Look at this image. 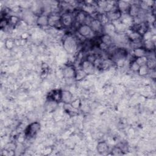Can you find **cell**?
<instances>
[{"mask_svg": "<svg viewBox=\"0 0 156 156\" xmlns=\"http://www.w3.org/2000/svg\"><path fill=\"white\" fill-rule=\"evenodd\" d=\"M63 46L68 53H73L76 48V43L73 37H68L64 40Z\"/></svg>", "mask_w": 156, "mask_h": 156, "instance_id": "1", "label": "cell"}, {"mask_svg": "<svg viewBox=\"0 0 156 156\" xmlns=\"http://www.w3.org/2000/svg\"><path fill=\"white\" fill-rule=\"evenodd\" d=\"M78 32L79 34L84 37H88L91 36L92 34L93 33L92 28L87 24H83L80 25L78 28Z\"/></svg>", "mask_w": 156, "mask_h": 156, "instance_id": "2", "label": "cell"}, {"mask_svg": "<svg viewBox=\"0 0 156 156\" xmlns=\"http://www.w3.org/2000/svg\"><path fill=\"white\" fill-rule=\"evenodd\" d=\"M40 128V125L37 122L31 123L26 130V134L28 137H33L37 134Z\"/></svg>", "mask_w": 156, "mask_h": 156, "instance_id": "3", "label": "cell"}, {"mask_svg": "<svg viewBox=\"0 0 156 156\" xmlns=\"http://www.w3.org/2000/svg\"><path fill=\"white\" fill-rule=\"evenodd\" d=\"M61 19V17H59L58 15H50L48 16V25L53 27H56L59 23L62 24Z\"/></svg>", "mask_w": 156, "mask_h": 156, "instance_id": "4", "label": "cell"}, {"mask_svg": "<svg viewBox=\"0 0 156 156\" xmlns=\"http://www.w3.org/2000/svg\"><path fill=\"white\" fill-rule=\"evenodd\" d=\"M62 91H61V90H55L50 93L49 97H50V101L56 103H59L60 101H62Z\"/></svg>", "mask_w": 156, "mask_h": 156, "instance_id": "5", "label": "cell"}, {"mask_svg": "<svg viewBox=\"0 0 156 156\" xmlns=\"http://www.w3.org/2000/svg\"><path fill=\"white\" fill-rule=\"evenodd\" d=\"M61 20L62 25L66 27H69L71 26V24L73 23L72 16L68 14H64L62 16H61Z\"/></svg>", "mask_w": 156, "mask_h": 156, "instance_id": "6", "label": "cell"}, {"mask_svg": "<svg viewBox=\"0 0 156 156\" xmlns=\"http://www.w3.org/2000/svg\"><path fill=\"white\" fill-rule=\"evenodd\" d=\"M76 73V70L71 67H68L65 68L63 70V76L68 79L75 78Z\"/></svg>", "mask_w": 156, "mask_h": 156, "instance_id": "7", "label": "cell"}, {"mask_svg": "<svg viewBox=\"0 0 156 156\" xmlns=\"http://www.w3.org/2000/svg\"><path fill=\"white\" fill-rule=\"evenodd\" d=\"M94 70V65L92 62L85 61L83 63V70L87 74L92 73Z\"/></svg>", "mask_w": 156, "mask_h": 156, "instance_id": "8", "label": "cell"}, {"mask_svg": "<svg viewBox=\"0 0 156 156\" xmlns=\"http://www.w3.org/2000/svg\"><path fill=\"white\" fill-rule=\"evenodd\" d=\"M73 95L72 93L68 90L62 91V101L65 104H70L72 101Z\"/></svg>", "mask_w": 156, "mask_h": 156, "instance_id": "9", "label": "cell"}, {"mask_svg": "<svg viewBox=\"0 0 156 156\" xmlns=\"http://www.w3.org/2000/svg\"><path fill=\"white\" fill-rule=\"evenodd\" d=\"M90 26L93 32H98L101 30L103 24L99 20H92L90 23Z\"/></svg>", "mask_w": 156, "mask_h": 156, "instance_id": "10", "label": "cell"}, {"mask_svg": "<svg viewBox=\"0 0 156 156\" xmlns=\"http://www.w3.org/2000/svg\"><path fill=\"white\" fill-rule=\"evenodd\" d=\"M97 151L100 154H105L109 151V147L108 144L105 142H100L97 145Z\"/></svg>", "mask_w": 156, "mask_h": 156, "instance_id": "11", "label": "cell"}, {"mask_svg": "<svg viewBox=\"0 0 156 156\" xmlns=\"http://www.w3.org/2000/svg\"><path fill=\"white\" fill-rule=\"evenodd\" d=\"M107 17L109 20H117L121 17V11L119 9L115 11H110L108 14H107Z\"/></svg>", "mask_w": 156, "mask_h": 156, "instance_id": "12", "label": "cell"}, {"mask_svg": "<svg viewBox=\"0 0 156 156\" xmlns=\"http://www.w3.org/2000/svg\"><path fill=\"white\" fill-rule=\"evenodd\" d=\"M88 16L87 15V14L84 12H80L76 16V21L78 23H79V24H83L84 22L87 19Z\"/></svg>", "mask_w": 156, "mask_h": 156, "instance_id": "13", "label": "cell"}, {"mask_svg": "<svg viewBox=\"0 0 156 156\" xmlns=\"http://www.w3.org/2000/svg\"><path fill=\"white\" fill-rule=\"evenodd\" d=\"M37 23L39 26H47L48 25V17L45 15L40 16L37 20Z\"/></svg>", "mask_w": 156, "mask_h": 156, "instance_id": "14", "label": "cell"}, {"mask_svg": "<svg viewBox=\"0 0 156 156\" xmlns=\"http://www.w3.org/2000/svg\"><path fill=\"white\" fill-rule=\"evenodd\" d=\"M101 43H104V45H105L107 46H108L109 45H110L112 43L111 37L108 34L103 35L101 37Z\"/></svg>", "mask_w": 156, "mask_h": 156, "instance_id": "15", "label": "cell"}, {"mask_svg": "<svg viewBox=\"0 0 156 156\" xmlns=\"http://www.w3.org/2000/svg\"><path fill=\"white\" fill-rule=\"evenodd\" d=\"M130 7V5L125 1H120L118 3V9L121 12L127 11V9L129 11Z\"/></svg>", "mask_w": 156, "mask_h": 156, "instance_id": "16", "label": "cell"}, {"mask_svg": "<svg viewBox=\"0 0 156 156\" xmlns=\"http://www.w3.org/2000/svg\"><path fill=\"white\" fill-rule=\"evenodd\" d=\"M138 71V73L140 74V75L145 76V75H147V73H148L149 67H148V66H147V65H143V66H141L140 67V68H139Z\"/></svg>", "mask_w": 156, "mask_h": 156, "instance_id": "17", "label": "cell"}, {"mask_svg": "<svg viewBox=\"0 0 156 156\" xmlns=\"http://www.w3.org/2000/svg\"><path fill=\"white\" fill-rule=\"evenodd\" d=\"M135 62L139 65L140 67L143 66V65H147V57H146L145 56H143V57H137V59H136Z\"/></svg>", "mask_w": 156, "mask_h": 156, "instance_id": "18", "label": "cell"}, {"mask_svg": "<svg viewBox=\"0 0 156 156\" xmlns=\"http://www.w3.org/2000/svg\"><path fill=\"white\" fill-rule=\"evenodd\" d=\"M134 54H135V56H137V57H143V56H145V51L143 48H137L134 50Z\"/></svg>", "mask_w": 156, "mask_h": 156, "instance_id": "19", "label": "cell"}, {"mask_svg": "<svg viewBox=\"0 0 156 156\" xmlns=\"http://www.w3.org/2000/svg\"><path fill=\"white\" fill-rule=\"evenodd\" d=\"M71 106L72 107V108L75 109H78L80 108V105H81V103L80 100L77 99L75 101H72L70 103Z\"/></svg>", "mask_w": 156, "mask_h": 156, "instance_id": "20", "label": "cell"}, {"mask_svg": "<svg viewBox=\"0 0 156 156\" xmlns=\"http://www.w3.org/2000/svg\"><path fill=\"white\" fill-rule=\"evenodd\" d=\"M112 154L114 155H121L124 154V152H123V150L120 149L118 147H115L113 148L112 151Z\"/></svg>", "mask_w": 156, "mask_h": 156, "instance_id": "21", "label": "cell"}, {"mask_svg": "<svg viewBox=\"0 0 156 156\" xmlns=\"http://www.w3.org/2000/svg\"><path fill=\"white\" fill-rule=\"evenodd\" d=\"M86 75L87 74L83 70H79L78 72H76L75 78H76L77 80H80L83 79Z\"/></svg>", "mask_w": 156, "mask_h": 156, "instance_id": "22", "label": "cell"}, {"mask_svg": "<svg viewBox=\"0 0 156 156\" xmlns=\"http://www.w3.org/2000/svg\"><path fill=\"white\" fill-rule=\"evenodd\" d=\"M19 18L15 16H12L9 19V23H11L12 24H16L19 22Z\"/></svg>", "mask_w": 156, "mask_h": 156, "instance_id": "23", "label": "cell"}, {"mask_svg": "<svg viewBox=\"0 0 156 156\" xmlns=\"http://www.w3.org/2000/svg\"><path fill=\"white\" fill-rule=\"evenodd\" d=\"M140 67L139 65L135 61L132 63V65H131V68H132V70H133L134 71H138L139 68H140Z\"/></svg>", "mask_w": 156, "mask_h": 156, "instance_id": "24", "label": "cell"}, {"mask_svg": "<svg viewBox=\"0 0 156 156\" xmlns=\"http://www.w3.org/2000/svg\"><path fill=\"white\" fill-rule=\"evenodd\" d=\"M7 24L8 21L6 19H2L1 22H0V26H1V28H4Z\"/></svg>", "mask_w": 156, "mask_h": 156, "instance_id": "25", "label": "cell"}]
</instances>
